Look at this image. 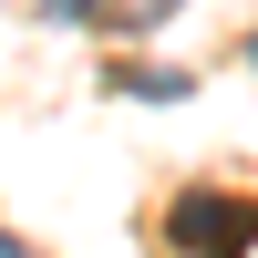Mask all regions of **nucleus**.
Segmentation results:
<instances>
[{
  "instance_id": "obj_1",
  "label": "nucleus",
  "mask_w": 258,
  "mask_h": 258,
  "mask_svg": "<svg viewBox=\"0 0 258 258\" xmlns=\"http://www.w3.org/2000/svg\"><path fill=\"white\" fill-rule=\"evenodd\" d=\"M165 238H176V258H248V248H258V197L186 186V197L165 207Z\"/></svg>"
},
{
  "instance_id": "obj_2",
  "label": "nucleus",
  "mask_w": 258,
  "mask_h": 258,
  "mask_svg": "<svg viewBox=\"0 0 258 258\" xmlns=\"http://www.w3.org/2000/svg\"><path fill=\"white\" fill-rule=\"evenodd\" d=\"M114 93H145V103H176V93H186V73H124Z\"/></svg>"
},
{
  "instance_id": "obj_3",
  "label": "nucleus",
  "mask_w": 258,
  "mask_h": 258,
  "mask_svg": "<svg viewBox=\"0 0 258 258\" xmlns=\"http://www.w3.org/2000/svg\"><path fill=\"white\" fill-rule=\"evenodd\" d=\"M41 11H52V21H93V0H41Z\"/></svg>"
},
{
  "instance_id": "obj_4",
  "label": "nucleus",
  "mask_w": 258,
  "mask_h": 258,
  "mask_svg": "<svg viewBox=\"0 0 258 258\" xmlns=\"http://www.w3.org/2000/svg\"><path fill=\"white\" fill-rule=\"evenodd\" d=\"M0 258H31V248H21V238H0Z\"/></svg>"
},
{
  "instance_id": "obj_5",
  "label": "nucleus",
  "mask_w": 258,
  "mask_h": 258,
  "mask_svg": "<svg viewBox=\"0 0 258 258\" xmlns=\"http://www.w3.org/2000/svg\"><path fill=\"white\" fill-rule=\"evenodd\" d=\"M248 62H258V41H248Z\"/></svg>"
}]
</instances>
